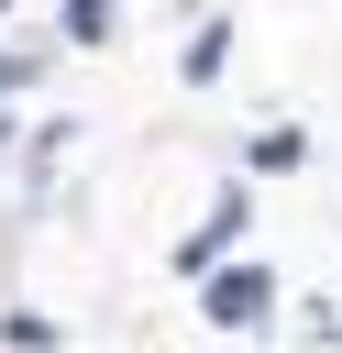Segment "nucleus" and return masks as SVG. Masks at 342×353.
<instances>
[{
	"instance_id": "f257e3e1",
	"label": "nucleus",
	"mask_w": 342,
	"mask_h": 353,
	"mask_svg": "<svg viewBox=\"0 0 342 353\" xmlns=\"http://www.w3.org/2000/svg\"><path fill=\"white\" fill-rule=\"evenodd\" d=\"M210 320H265V276H254V265L210 276Z\"/></svg>"
},
{
	"instance_id": "f03ea898",
	"label": "nucleus",
	"mask_w": 342,
	"mask_h": 353,
	"mask_svg": "<svg viewBox=\"0 0 342 353\" xmlns=\"http://www.w3.org/2000/svg\"><path fill=\"white\" fill-rule=\"evenodd\" d=\"M0 88H22V66H0Z\"/></svg>"
}]
</instances>
